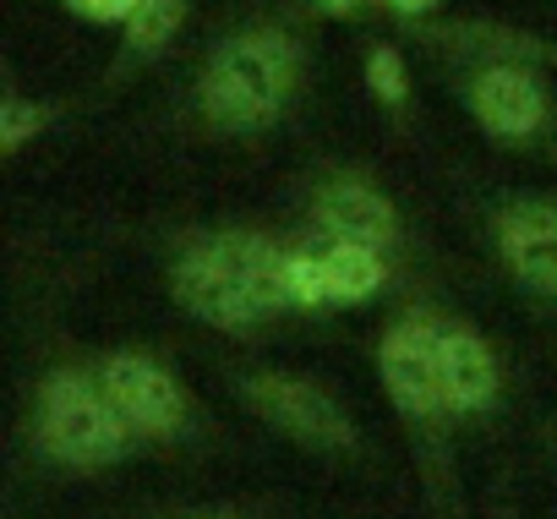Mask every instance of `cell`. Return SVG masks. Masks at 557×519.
Returning <instances> with one entry per match:
<instances>
[{
  "instance_id": "obj_16",
  "label": "cell",
  "mask_w": 557,
  "mask_h": 519,
  "mask_svg": "<svg viewBox=\"0 0 557 519\" xmlns=\"http://www.w3.org/2000/svg\"><path fill=\"white\" fill-rule=\"evenodd\" d=\"M377 12L394 17L399 28H421V23L443 17V0H377Z\"/></svg>"
},
{
  "instance_id": "obj_5",
  "label": "cell",
  "mask_w": 557,
  "mask_h": 519,
  "mask_svg": "<svg viewBox=\"0 0 557 519\" xmlns=\"http://www.w3.org/2000/svg\"><path fill=\"white\" fill-rule=\"evenodd\" d=\"M235 399L251 421H262L268 432H278L285 443L318 454V459H356L367 448L361 437V421L350 416V405L307 378V372H290V367H257V372H240L235 378Z\"/></svg>"
},
{
  "instance_id": "obj_13",
  "label": "cell",
  "mask_w": 557,
  "mask_h": 519,
  "mask_svg": "<svg viewBox=\"0 0 557 519\" xmlns=\"http://www.w3.org/2000/svg\"><path fill=\"white\" fill-rule=\"evenodd\" d=\"M61 121V104L55 99H39L17 83H7V94H0V159L17 164L34 143H45Z\"/></svg>"
},
{
  "instance_id": "obj_8",
  "label": "cell",
  "mask_w": 557,
  "mask_h": 519,
  "mask_svg": "<svg viewBox=\"0 0 557 519\" xmlns=\"http://www.w3.org/2000/svg\"><path fill=\"white\" fill-rule=\"evenodd\" d=\"M486 246L524 301L557 307V197L519 191L486 213Z\"/></svg>"
},
{
  "instance_id": "obj_2",
  "label": "cell",
  "mask_w": 557,
  "mask_h": 519,
  "mask_svg": "<svg viewBox=\"0 0 557 519\" xmlns=\"http://www.w3.org/2000/svg\"><path fill=\"white\" fill-rule=\"evenodd\" d=\"M285 246L257 224H202L170 246L164 291L170 301L224 339H262L278 318H290L285 296Z\"/></svg>"
},
{
  "instance_id": "obj_15",
  "label": "cell",
  "mask_w": 557,
  "mask_h": 519,
  "mask_svg": "<svg viewBox=\"0 0 557 519\" xmlns=\"http://www.w3.org/2000/svg\"><path fill=\"white\" fill-rule=\"evenodd\" d=\"M312 23H361L377 12V0H296Z\"/></svg>"
},
{
  "instance_id": "obj_11",
  "label": "cell",
  "mask_w": 557,
  "mask_h": 519,
  "mask_svg": "<svg viewBox=\"0 0 557 519\" xmlns=\"http://www.w3.org/2000/svg\"><path fill=\"white\" fill-rule=\"evenodd\" d=\"M318 263H323V296H329V312H345V307H367L377 301L388 285H394V257L372 251V246H356V240H318Z\"/></svg>"
},
{
  "instance_id": "obj_12",
  "label": "cell",
  "mask_w": 557,
  "mask_h": 519,
  "mask_svg": "<svg viewBox=\"0 0 557 519\" xmlns=\"http://www.w3.org/2000/svg\"><path fill=\"white\" fill-rule=\"evenodd\" d=\"M361 88L388 121H410L416 110V72L399 39H372L361 50Z\"/></svg>"
},
{
  "instance_id": "obj_10",
  "label": "cell",
  "mask_w": 557,
  "mask_h": 519,
  "mask_svg": "<svg viewBox=\"0 0 557 519\" xmlns=\"http://www.w3.org/2000/svg\"><path fill=\"white\" fill-rule=\"evenodd\" d=\"M186 23H191V0H137V12L115 34V55L104 66V88H126L132 77H143L164 55H175Z\"/></svg>"
},
{
  "instance_id": "obj_14",
  "label": "cell",
  "mask_w": 557,
  "mask_h": 519,
  "mask_svg": "<svg viewBox=\"0 0 557 519\" xmlns=\"http://www.w3.org/2000/svg\"><path fill=\"white\" fill-rule=\"evenodd\" d=\"M61 12L77 17V23H88V28H110V34H121V23L137 12V0H61Z\"/></svg>"
},
{
  "instance_id": "obj_6",
  "label": "cell",
  "mask_w": 557,
  "mask_h": 519,
  "mask_svg": "<svg viewBox=\"0 0 557 519\" xmlns=\"http://www.w3.org/2000/svg\"><path fill=\"white\" fill-rule=\"evenodd\" d=\"M301 219H307V235H318V240H356V246H372V251L394 257V263L410 246L405 208L361 164L312 170V181L301 191Z\"/></svg>"
},
{
  "instance_id": "obj_7",
  "label": "cell",
  "mask_w": 557,
  "mask_h": 519,
  "mask_svg": "<svg viewBox=\"0 0 557 519\" xmlns=\"http://www.w3.org/2000/svg\"><path fill=\"white\" fill-rule=\"evenodd\" d=\"M94 361V378L104 383L110 405L126 416V427L143 437V443H186L197 432V399L186 388V378L148 345H110Z\"/></svg>"
},
{
  "instance_id": "obj_3",
  "label": "cell",
  "mask_w": 557,
  "mask_h": 519,
  "mask_svg": "<svg viewBox=\"0 0 557 519\" xmlns=\"http://www.w3.org/2000/svg\"><path fill=\"white\" fill-rule=\"evenodd\" d=\"M28 448L50 470L99 475L126 465L143 448V437L110 405L104 383L94 378V361H55L28 394Z\"/></svg>"
},
{
  "instance_id": "obj_1",
  "label": "cell",
  "mask_w": 557,
  "mask_h": 519,
  "mask_svg": "<svg viewBox=\"0 0 557 519\" xmlns=\"http://www.w3.org/2000/svg\"><path fill=\"white\" fill-rule=\"evenodd\" d=\"M312 94V28L301 7H268L224 23L186 88V121L213 143H262L278 132Z\"/></svg>"
},
{
  "instance_id": "obj_9",
  "label": "cell",
  "mask_w": 557,
  "mask_h": 519,
  "mask_svg": "<svg viewBox=\"0 0 557 519\" xmlns=\"http://www.w3.org/2000/svg\"><path fill=\"white\" fill-rule=\"evenodd\" d=\"M437 378H443V399L454 410V421H492L503 410L508 394V367L503 350L465 318L437 312Z\"/></svg>"
},
{
  "instance_id": "obj_4",
  "label": "cell",
  "mask_w": 557,
  "mask_h": 519,
  "mask_svg": "<svg viewBox=\"0 0 557 519\" xmlns=\"http://www.w3.org/2000/svg\"><path fill=\"white\" fill-rule=\"evenodd\" d=\"M383 399L394 405V416L405 421V432L416 437L421 454H443L448 432L459 427L448 399H443V378H437V312L432 307H405L383 323L377 350H372Z\"/></svg>"
},
{
  "instance_id": "obj_17",
  "label": "cell",
  "mask_w": 557,
  "mask_h": 519,
  "mask_svg": "<svg viewBox=\"0 0 557 519\" xmlns=\"http://www.w3.org/2000/svg\"><path fill=\"white\" fill-rule=\"evenodd\" d=\"M170 519H251L240 508H186V514H170Z\"/></svg>"
}]
</instances>
